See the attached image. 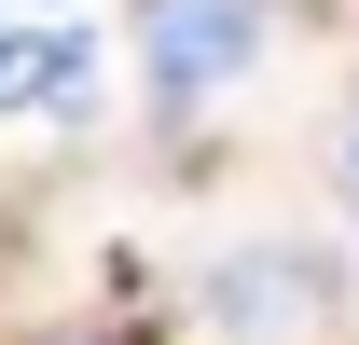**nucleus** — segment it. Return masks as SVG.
Returning <instances> with one entry per match:
<instances>
[{
	"label": "nucleus",
	"mask_w": 359,
	"mask_h": 345,
	"mask_svg": "<svg viewBox=\"0 0 359 345\" xmlns=\"http://www.w3.org/2000/svg\"><path fill=\"white\" fill-rule=\"evenodd\" d=\"M263 0H138V69H152V97L166 111H194V97H222L249 55H263Z\"/></svg>",
	"instance_id": "nucleus-1"
},
{
	"label": "nucleus",
	"mask_w": 359,
	"mask_h": 345,
	"mask_svg": "<svg viewBox=\"0 0 359 345\" xmlns=\"http://www.w3.org/2000/svg\"><path fill=\"white\" fill-rule=\"evenodd\" d=\"M208 318L249 332V345H263V332H304V318H318V262L304 249H235L222 276H208Z\"/></svg>",
	"instance_id": "nucleus-2"
},
{
	"label": "nucleus",
	"mask_w": 359,
	"mask_h": 345,
	"mask_svg": "<svg viewBox=\"0 0 359 345\" xmlns=\"http://www.w3.org/2000/svg\"><path fill=\"white\" fill-rule=\"evenodd\" d=\"M14 111H55V125H83L97 111V42H28V69H14Z\"/></svg>",
	"instance_id": "nucleus-3"
},
{
	"label": "nucleus",
	"mask_w": 359,
	"mask_h": 345,
	"mask_svg": "<svg viewBox=\"0 0 359 345\" xmlns=\"http://www.w3.org/2000/svg\"><path fill=\"white\" fill-rule=\"evenodd\" d=\"M332 194H346V221H359V111H346V138H332Z\"/></svg>",
	"instance_id": "nucleus-4"
},
{
	"label": "nucleus",
	"mask_w": 359,
	"mask_h": 345,
	"mask_svg": "<svg viewBox=\"0 0 359 345\" xmlns=\"http://www.w3.org/2000/svg\"><path fill=\"white\" fill-rule=\"evenodd\" d=\"M14 69H28V42H14V28H0V97H14Z\"/></svg>",
	"instance_id": "nucleus-5"
},
{
	"label": "nucleus",
	"mask_w": 359,
	"mask_h": 345,
	"mask_svg": "<svg viewBox=\"0 0 359 345\" xmlns=\"http://www.w3.org/2000/svg\"><path fill=\"white\" fill-rule=\"evenodd\" d=\"M42 14H69V0H42Z\"/></svg>",
	"instance_id": "nucleus-6"
}]
</instances>
